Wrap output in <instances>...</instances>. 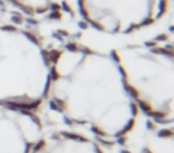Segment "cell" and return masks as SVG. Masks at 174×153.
Returning a JSON list of instances; mask_svg holds the SVG:
<instances>
[{
    "instance_id": "6da1fadb",
    "label": "cell",
    "mask_w": 174,
    "mask_h": 153,
    "mask_svg": "<svg viewBox=\"0 0 174 153\" xmlns=\"http://www.w3.org/2000/svg\"><path fill=\"white\" fill-rule=\"evenodd\" d=\"M50 54L45 102L70 126L106 142L125 140L140 110L111 53L68 41Z\"/></svg>"
},
{
    "instance_id": "7a4b0ae2",
    "label": "cell",
    "mask_w": 174,
    "mask_h": 153,
    "mask_svg": "<svg viewBox=\"0 0 174 153\" xmlns=\"http://www.w3.org/2000/svg\"><path fill=\"white\" fill-rule=\"evenodd\" d=\"M125 86L148 120L162 126L174 121V49L171 34L113 48Z\"/></svg>"
},
{
    "instance_id": "3957f363",
    "label": "cell",
    "mask_w": 174,
    "mask_h": 153,
    "mask_svg": "<svg viewBox=\"0 0 174 153\" xmlns=\"http://www.w3.org/2000/svg\"><path fill=\"white\" fill-rule=\"evenodd\" d=\"M50 54L30 30L0 24V102L35 110L45 102Z\"/></svg>"
},
{
    "instance_id": "277c9868",
    "label": "cell",
    "mask_w": 174,
    "mask_h": 153,
    "mask_svg": "<svg viewBox=\"0 0 174 153\" xmlns=\"http://www.w3.org/2000/svg\"><path fill=\"white\" fill-rule=\"evenodd\" d=\"M78 14L106 35H128L160 20L172 0H75Z\"/></svg>"
},
{
    "instance_id": "5b68a950",
    "label": "cell",
    "mask_w": 174,
    "mask_h": 153,
    "mask_svg": "<svg viewBox=\"0 0 174 153\" xmlns=\"http://www.w3.org/2000/svg\"><path fill=\"white\" fill-rule=\"evenodd\" d=\"M43 133L34 110L0 102V153H30Z\"/></svg>"
},
{
    "instance_id": "8992f818",
    "label": "cell",
    "mask_w": 174,
    "mask_h": 153,
    "mask_svg": "<svg viewBox=\"0 0 174 153\" xmlns=\"http://www.w3.org/2000/svg\"><path fill=\"white\" fill-rule=\"evenodd\" d=\"M30 153H106L90 136L70 131L44 132Z\"/></svg>"
},
{
    "instance_id": "52a82bcc",
    "label": "cell",
    "mask_w": 174,
    "mask_h": 153,
    "mask_svg": "<svg viewBox=\"0 0 174 153\" xmlns=\"http://www.w3.org/2000/svg\"><path fill=\"white\" fill-rule=\"evenodd\" d=\"M14 7L37 19L65 20L78 13L75 0H6Z\"/></svg>"
},
{
    "instance_id": "ba28073f",
    "label": "cell",
    "mask_w": 174,
    "mask_h": 153,
    "mask_svg": "<svg viewBox=\"0 0 174 153\" xmlns=\"http://www.w3.org/2000/svg\"><path fill=\"white\" fill-rule=\"evenodd\" d=\"M149 132L140 153H173V126L157 124L149 120Z\"/></svg>"
}]
</instances>
